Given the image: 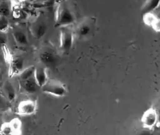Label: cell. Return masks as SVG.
Masks as SVG:
<instances>
[{
	"instance_id": "obj_18",
	"label": "cell",
	"mask_w": 160,
	"mask_h": 135,
	"mask_svg": "<svg viewBox=\"0 0 160 135\" xmlns=\"http://www.w3.org/2000/svg\"><path fill=\"white\" fill-rule=\"evenodd\" d=\"M8 18L0 15V32L5 33L9 28Z\"/></svg>"
},
{
	"instance_id": "obj_11",
	"label": "cell",
	"mask_w": 160,
	"mask_h": 135,
	"mask_svg": "<svg viewBox=\"0 0 160 135\" xmlns=\"http://www.w3.org/2000/svg\"><path fill=\"white\" fill-rule=\"evenodd\" d=\"M160 5V0H146L142 7L143 14L153 12L159 8Z\"/></svg>"
},
{
	"instance_id": "obj_13",
	"label": "cell",
	"mask_w": 160,
	"mask_h": 135,
	"mask_svg": "<svg viewBox=\"0 0 160 135\" xmlns=\"http://www.w3.org/2000/svg\"><path fill=\"white\" fill-rule=\"evenodd\" d=\"M11 134H20L22 132V122L18 118L13 119L8 122Z\"/></svg>"
},
{
	"instance_id": "obj_5",
	"label": "cell",
	"mask_w": 160,
	"mask_h": 135,
	"mask_svg": "<svg viewBox=\"0 0 160 135\" xmlns=\"http://www.w3.org/2000/svg\"><path fill=\"white\" fill-rule=\"evenodd\" d=\"M37 107V103L35 101L25 100L21 101L19 103L17 110L18 114L21 116H30L35 113Z\"/></svg>"
},
{
	"instance_id": "obj_14",
	"label": "cell",
	"mask_w": 160,
	"mask_h": 135,
	"mask_svg": "<svg viewBox=\"0 0 160 135\" xmlns=\"http://www.w3.org/2000/svg\"><path fill=\"white\" fill-rule=\"evenodd\" d=\"M4 90L8 100L13 101L16 97V91L12 84L10 82L7 81L4 85Z\"/></svg>"
},
{
	"instance_id": "obj_3",
	"label": "cell",
	"mask_w": 160,
	"mask_h": 135,
	"mask_svg": "<svg viewBox=\"0 0 160 135\" xmlns=\"http://www.w3.org/2000/svg\"><path fill=\"white\" fill-rule=\"evenodd\" d=\"M75 37L74 30L69 26L61 28L60 48L63 52H70L74 45Z\"/></svg>"
},
{
	"instance_id": "obj_9",
	"label": "cell",
	"mask_w": 160,
	"mask_h": 135,
	"mask_svg": "<svg viewBox=\"0 0 160 135\" xmlns=\"http://www.w3.org/2000/svg\"><path fill=\"white\" fill-rule=\"evenodd\" d=\"M34 77L38 86L42 87L48 79L47 74V69L41 67L35 68Z\"/></svg>"
},
{
	"instance_id": "obj_10",
	"label": "cell",
	"mask_w": 160,
	"mask_h": 135,
	"mask_svg": "<svg viewBox=\"0 0 160 135\" xmlns=\"http://www.w3.org/2000/svg\"><path fill=\"white\" fill-rule=\"evenodd\" d=\"M12 35L15 41L19 45L26 46L29 43L28 37L25 32L21 28H16L12 32Z\"/></svg>"
},
{
	"instance_id": "obj_23",
	"label": "cell",
	"mask_w": 160,
	"mask_h": 135,
	"mask_svg": "<svg viewBox=\"0 0 160 135\" xmlns=\"http://www.w3.org/2000/svg\"><path fill=\"white\" fill-rule=\"evenodd\" d=\"M10 1H12V2H19L20 0H10Z\"/></svg>"
},
{
	"instance_id": "obj_8",
	"label": "cell",
	"mask_w": 160,
	"mask_h": 135,
	"mask_svg": "<svg viewBox=\"0 0 160 135\" xmlns=\"http://www.w3.org/2000/svg\"><path fill=\"white\" fill-rule=\"evenodd\" d=\"M39 59L42 64L48 67L54 65L57 60L55 54L49 49L44 50L40 53Z\"/></svg>"
},
{
	"instance_id": "obj_21",
	"label": "cell",
	"mask_w": 160,
	"mask_h": 135,
	"mask_svg": "<svg viewBox=\"0 0 160 135\" xmlns=\"http://www.w3.org/2000/svg\"><path fill=\"white\" fill-rule=\"evenodd\" d=\"M153 12L155 14V16L157 17V18L160 19V8H158V9H156L155 11Z\"/></svg>"
},
{
	"instance_id": "obj_20",
	"label": "cell",
	"mask_w": 160,
	"mask_h": 135,
	"mask_svg": "<svg viewBox=\"0 0 160 135\" xmlns=\"http://www.w3.org/2000/svg\"><path fill=\"white\" fill-rule=\"evenodd\" d=\"M7 42V37L4 33L0 32V49L3 48Z\"/></svg>"
},
{
	"instance_id": "obj_7",
	"label": "cell",
	"mask_w": 160,
	"mask_h": 135,
	"mask_svg": "<svg viewBox=\"0 0 160 135\" xmlns=\"http://www.w3.org/2000/svg\"><path fill=\"white\" fill-rule=\"evenodd\" d=\"M158 115L155 109L150 108L147 110L143 115L142 123L146 128H151L154 127L157 123Z\"/></svg>"
},
{
	"instance_id": "obj_1",
	"label": "cell",
	"mask_w": 160,
	"mask_h": 135,
	"mask_svg": "<svg viewBox=\"0 0 160 135\" xmlns=\"http://www.w3.org/2000/svg\"><path fill=\"white\" fill-rule=\"evenodd\" d=\"M75 22L76 17L69 6L65 3H59L55 12V27L61 28L70 26Z\"/></svg>"
},
{
	"instance_id": "obj_2",
	"label": "cell",
	"mask_w": 160,
	"mask_h": 135,
	"mask_svg": "<svg viewBox=\"0 0 160 135\" xmlns=\"http://www.w3.org/2000/svg\"><path fill=\"white\" fill-rule=\"evenodd\" d=\"M96 20L92 17H86L77 24L74 30L75 36L84 39L89 37L94 31Z\"/></svg>"
},
{
	"instance_id": "obj_12",
	"label": "cell",
	"mask_w": 160,
	"mask_h": 135,
	"mask_svg": "<svg viewBox=\"0 0 160 135\" xmlns=\"http://www.w3.org/2000/svg\"><path fill=\"white\" fill-rule=\"evenodd\" d=\"M22 82H23L22 86L23 89L25 91L29 94H33L35 93L39 87L37 83L34 76Z\"/></svg>"
},
{
	"instance_id": "obj_16",
	"label": "cell",
	"mask_w": 160,
	"mask_h": 135,
	"mask_svg": "<svg viewBox=\"0 0 160 135\" xmlns=\"http://www.w3.org/2000/svg\"><path fill=\"white\" fill-rule=\"evenodd\" d=\"M23 61L19 58H16L12 60L11 68L13 72L19 73L23 70Z\"/></svg>"
},
{
	"instance_id": "obj_19",
	"label": "cell",
	"mask_w": 160,
	"mask_h": 135,
	"mask_svg": "<svg viewBox=\"0 0 160 135\" xmlns=\"http://www.w3.org/2000/svg\"><path fill=\"white\" fill-rule=\"evenodd\" d=\"M153 29L156 32H160V19L156 18V19L154 21V22L151 25Z\"/></svg>"
},
{
	"instance_id": "obj_22",
	"label": "cell",
	"mask_w": 160,
	"mask_h": 135,
	"mask_svg": "<svg viewBox=\"0 0 160 135\" xmlns=\"http://www.w3.org/2000/svg\"><path fill=\"white\" fill-rule=\"evenodd\" d=\"M4 99L3 97L2 96L1 94H0V104L4 102Z\"/></svg>"
},
{
	"instance_id": "obj_6",
	"label": "cell",
	"mask_w": 160,
	"mask_h": 135,
	"mask_svg": "<svg viewBox=\"0 0 160 135\" xmlns=\"http://www.w3.org/2000/svg\"><path fill=\"white\" fill-rule=\"evenodd\" d=\"M48 30L47 23L42 20H37L34 22L30 27V31L33 36L37 39L42 38Z\"/></svg>"
},
{
	"instance_id": "obj_17",
	"label": "cell",
	"mask_w": 160,
	"mask_h": 135,
	"mask_svg": "<svg viewBox=\"0 0 160 135\" xmlns=\"http://www.w3.org/2000/svg\"><path fill=\"white\" fill-rule=\"evenodd\" d=\"M11 13V6L8 2L3 1L0 3V15L8 18Z\"/></svg>"
},
{
	"instance_id": "obj_4",
	"label": "cell",
	"mask_w": 160,
	"mask_h": 135,
	"mask_svg": "<svg viewBox=\"0 0 160 135\" xmlns=\"http://www.w3.org/2000/svg\"><path fill=\"white\" fill-rule=\"evenodd\" d=\"M42 90L45 93L57 97H63L67 93V89L64 85L55 79H48L42 87Z\"/></svg>"
},
{
	"instance_id": "obj_15",
	"label": "cell",
	"mask_w": 160,
	"mask_h": 135,
	"mask_svg": "<svg viewBox=\"0 0 160 135\" xmlns=\"http://www.w3.org/2000/svg\"><path fill=\"white\" fill-rule=\"evenodd\" d=\"M35 67L33 66H31L22 70L20 73V78L22 81L27 80L29 78L34 76Z\"/></svg>"
}]
</instances>
